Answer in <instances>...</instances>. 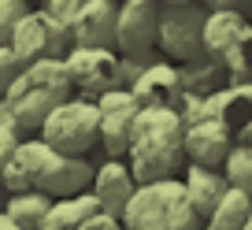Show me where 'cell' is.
I'll use <instances>...</instances> for the list:
<instances>
[{"instance_id": "cell-9", "label": "cell", "mask_w": 252, "mask_h": 230, "mask_svg": "<svg viewBox=\"0 0 252 230\" xmlns=\"http://www.w3.org/2000/svg\"><path fill=\"white\" fill-rule=\"evenodd\" d=\"M156 30H159L156 0H119V15H115V52L119 56L156 52Z\"/></svg>"}, {"instance_id": "cell-10", "label": "cell", "mask_w": 252, "mask_h": 230, "mask_svg": "<svg viewBox=\"0 0 252 230\" xmlns=\"http://www.w3.org/2000/svg\"><path fill=\"white\" fill-rule=\"evenodd\" d=\"M96 111H100V149L108 152V160H123L130 145V130L141 111L137 97L130 89H111L96 100Z\"/></svg>"}, {"instance_id": "cell-13", "label": "cell", "mask_w": 252, "mask_h": 230, "mask_svg": "<svg viewBox=\"0 0 252 230\" xmlns=\"http://www.w3.org/2000/svg\"><path fill=\"white\" fill-rule=\"evenodd\" d=\"M230 149H234V134L219 119H197L186 127V160L189 164L222 167Z\"/></svg>"}, {"instance_id": "cell-24", "label": "cell", "mask_w": 252, "mask_h": 230, "mask_svg": "<svg viewBox=\"0 0 252 230\" xmlns=\"http://www.w3.org/2000/svg\"><path fill=\"white\" fill-rule=\"evenodd\" d=\"M30 11V4L26 0H0V45H8L11 30H15V23Z\"/></svg>"}, {"instance_id": "cell-8", "label": "cell", "mask_w": 252, "mask_h": 230, "mask_svg": "<svg viewBox=\"0 0 252 230\" xmlns=\"http://www.w3.org/2000/svg\"><path fill=\"white\" fill-rule=\"evenodd\" d=\"M67 78H71V93L86 97V100H100L104 93L119 89V52L115 48H78L63 56Z\"/></svg>"}, {"instance_id": "cell-11", "label": "cell", "mask_w": 252, "mask_h": 230, "mask_svg": "<svg viewBox=\"0 0 252 230\" xmlns=\"http://www.w3.org/2000/svg\"><path fill=\"white\" fill-rule=\"evenodd\" d=\"M130 93L137 97L141 108H174L178 111L186 86H182V71L167 60H152L149 67H141L134 82H130Z\"/></svg>"}, {"instance_id": "cell-27", "label": "cell", "mask_w": 252, "mask_h": 230, "mask_svg": "<svg viewBox=\"0 0 252 230\" xmlns=\"http://www.w3.org/2000/svg\"><path fill=\"white\" fill-rule=\"evenodd\" d=\"M15 145H19V134H15V130H8V127H0V178H4V167H8Z\"/></svg>"}, {"instance_id": "cell-7", "label": "cell", "mask_w": 252, "mask_h": 230, "mask_svg": "<svg viewBox=\"0 0 252 230\" xmlns=\"http://www.w3.org/2000/svg\"><path fill=\"white\" fill-rule=\"evenodd\" d=\"M8 48L15 52L19 64L26 67V64H33V60H45V56L63 60V56L74 48V41H71V30H67V26L52 23L41 8H30L15 23V30H11V37H8Z\"/></svg>"}, {"instance_id": "cell-31", "label": "cell", "mask_w": 252, "mask_h": 230, "mask_svg": "<svg viewBox=\"0 0 252 230\" xmlns=\"http://www.w3.org/2000/svg\"><path fill=\"white\" fill-rule=\"evenodd\" d=\"M245 230H252V212H249V219H245Z\"/></svg>"}, {"instance_id": "cell-15", "label": "cell", "mask_w": 252, "mask_h": 230, "mask_svg": "<svg viewBox=\"0 0 252 230\" xmlns=\"http://www.w3.org/2000/svg\"><path fill=\"white\" fill-rule=\"evenodd\" d=\"M252 30V19L241 11H208L204 19V33H200V48L212 64L222 67V60L230 56V48Z\"/></svg>"}, {"instance_id": "cell-30", "label": "cell", "mask_w": 252, "mask_h": 230, "mask_svg": "<svg viewBox=\"0 0 252 230\" xmlns=\"http://www.w3.org/2000/svg\"><path fill=\"white\" fill-rule=\"evenodd\" d=\"M159 8H178V4H197V0H156Z\"/></svg>"}, {"instance_id": "cell-14", "label": "cell", "mask_w": 252, "mask_h": 230, "mask_svg": "<svg viewBox=\"0 0 252 230\" xmlns=\"http://www.w3.org/2000/svg\"><path fill=\"white\" fill-rule=\"evenodd\" d=\"M137 182L130 175L126 160H104L100 167H93V182H89V193L96 197L100 212H111V215H123L126 200L134 197Z\"/></svg>"}, {"instance_id": "cell-16", "label": "cell", "mask_w": 252, "mask_h": 230, "mask_svg": "<svg viewBox=\"0 0 252 230\" xmlns=\"http://www.w3.org/2000/svg\"><path fill=\"white\" fill-rule=\"evenodd\" d=\"M182 190H186V197H189V204H193V212H197L200 223H204L208 212L219 204V197L230 190V186H226V178H222L219 167L186 164V171H182Z\"/></svg>"}, {"instance_id": "cell-25", "label": "cell", "mask_w": 252, "mask_h": 230, "mask_svg": "<svg viewBox=\"0 0 252 230\" xmlns=\"http://www.w3.org/2000/svg\"><path fill=\"white\" fill-rule=\"evenodd\" d=\"M19 71H23V64L15 60V52L8 45H0V97L8 93V86L19 78Z\"/></svg>"}, {"instance_id": "cell-22", "label": "cell", "mask_w": 252, "mask_h": 230, "mask_svg": "<svg viewBox=\"0 0 252 230\" xmlns=\"http://www.w3.org/2000/svg\"><path fill=\"white\" fill-rule=\"evenodd\" d=\"M222 71H226L230 86H241V82H252V30L230 48V56L222 60Z\"/></svg>"}, {"instance_id": "cell-18", "label": "cell", "mask_w": 252, "mask_h": 230, "mask_svg": "<svg viewBox=\"0 0 252 230\" xmlns=\"http://www.w3.org/2000/svg\"><path fill=\"white\" fill-rule=\"evenodd\" d=\"M96 212H100V204H96V197L89 190L74 193V197H56L48 204L45 219H41V230H78Z\"/></svg>"}, {"instance_id": "cell-28", "label": "cell", "mask_w": 252, "mask_h": 230, "mask_svg": "<svg viewBox=\"0 0 252 230\" xmlns=\"http://www.w3.org/2000/svg\"><path fill=\"white\" fill-rule=\"evenodd\" d=\"M208 11H241V15H249L252 11V0H200Z\"/></svg>"}, {"instance_id": "cell-29", "label": "cell", "mask_w": 252, "mask_h": 230, "mask_svg": "<svg viewBox=\"0 0 252 230\" xmlns=\"http://www.w3.org/2000/svg\"><path fill=\"white\" fill-rule=\"evenodd\" d=\"M0 230H23V227H19V223H15V219H8V215L0 212Z\"/></svg>"}, {"instance_id": "cell-21", "label": "cell", "mask_w": 252, "mask_h": 230, "mask_svg": "<svg viewBox=\"0 0 252 230\" xmlns=\"http://www.w3.org/2000/svg\"><path fill=\"white\" fill-rule=\"evenodd\" d=\"M219 171H222V178H226L230 190H241V193L252 197V149L249 145L234 141V149L226 152V160H222Z\"/></svg>"}, {"instance_id": "cell-19", "label": "cell", "mask_w": 252, "mask_h": 230, "mask_svg": "<svg viewBox=\"0 0 252 230\" xmlns=\"http://www.w3.org/2000/svg\"><path fill=\"white\" fill-rule=\"evenodd\" d=\"M252 212V197L241 190H226L219 197V204L208 212V219L200 223V230H245V219Z\"/></svg>"}, {"instance_id": "cell-26", "label": "cell", "mask_w": 252, "mask_h": 230, "mask_svg": "<svg viewBox=\"0 0 252 230\" xmlns=\"http://www.w3.org/2000/svg\"><path fill=\"white\" fill-rule=\"evenodd\" d=\"M78 230H123V219L111 215V212H96V215H89Z\"/></svg>"}, {"instance_id": "cell-17", "label": "cell", "mask_w": 252, "mask_h": 230, "mask_svg": "<svg viewBox=\"0 0 252 230\" xmlns=\"http://www.w3.org/2000/svg\"><path fill=\"white\" fill-rule=\"evenodd\" d=\"M212 104H215V119L234 137L241 134L245 127H252V82L222 86L219 93H212Z\"/></svg>"}, {"instance_id": "cell-3", "label": "cell", "mask_w": 252, "mask_h": 230, "mask_svg": "<svg viewBox=\"0 0 252 230\" xmlns=\"http://www.w3.org/2000/svg\"><path fill=\"white\" fill-rule=\"evenodd\" d=\"M67 97H71V78H67L63 60L45 56V60L26 64L0 100L11 111V123H15L19 137H23L26 130H41V123L48 119V111L60 108Z\"/></svg>"}, {"instance_id": "cell-6", "label": "cell", "mask_w": 252, "mask_h": 230, "mask_svg": "<svg viewBox=\"0 0 252 230\" xmlns=\"http://www.w3.org/2000/svg\"><path fill=\"white\" fill-rule=\"evenodd\" d=\"M208 8L204 4H178V8H159V30H156V52H163L167 64L186 67L204 56L200 33H204Z\"/></svg>"}, {"instance_id": "cell-12", "label": "cell", "mask_w": 252, "mask_h": 230, "mask_svg": "<svg viewBox=\"0 0 252 230\" xmlns=\"http://www.w3.org/2000/svg\"><path fill=\"white\" fill-rule=\"evenodd\" d=\"M115 15L119 0H86L71 23V41L78 48H115Z\"/></svg>"}, {"instance_id": "cell-2", "label": "cell", "mask_w": 252, "mask_h": 230, "mask_svg": "<svg viewBox=\"0 0 252 230\" xmlns=\"http://www.w3.org/2000/svg\"><path fill=\"white\" fill-rule=\"evenodd\" d=\"M126 167L134 182L178 178L186 167V123L174 108H141L126 145Z\"/></svg>"}, {"instance_id": "cell-23", "label": "cell", "mask_w": 252, "mask_h": 230, "mask_svg": "<svg viewBox=\"0 0 252 230\" xmlns=\"http://www.w3.org/2000/svg\"><path fill=\"white\" fill-rule=\"evenodd\" d=\"M82 4H86V0H41V11H45L52 23H60V26L71 30V23L78 19Z\"/></svg>"}, {"instance_id": "cell-5", "label": "cell", "mask_w": 252, "mask_h": 230, "mask_svg": "<svg viewBox=\"0 0 252 230\" xmlns=\"http://www.w3.org/2000/svg\"><path fill=\"white\" fill-rule=\"evenodd\" d=\"M37 137L45 145H52L63 156H86L89 149L100 145V111L96 100L86 97H67L60 108L48 111V119L41 123Z\"/></svg>"}, {"instance_id": "cell-32", "label": "cell", "mask_w": 252, "mask_h": 230, "mask_svg": "<svg viewBox=\"0 0 252 230\" xmlns=\"http://www.w3.org/2000/svg\"><path fill=\"white\" fill-rule=\"evenodd\" d=\"M26 4H30V0H26Z\"/></svg>"}, {"instance_id": "cell-20", "label": "cell", "mask_w": 252, "mask_h": 230, "mask_svg": "<svg viewBox=\"0 0 252 230\" xmlns=\"http://www.w3.org/2000/svg\"><path fill=\"white\" fill-rule=\"evenodd\" d=\"M48 204H52V197H45L37 190H23V193H8V200H4L0 212L8 215V219H15L23 230H41V219H45Z\"/></svg>"}, {"instance_id": "cell-4", "label": "cell", "mask_w": 252, "mask_h": 230, "mask_svg": "<svg viewBox=\"0 0 252 230\" xmlns=\"http://www.w3.org/2000/svg\"><path fill=\"white\" fill-rule=\"evenodd\" d=\"M119 219L123 230H200V215L189 204L182 178L141 182Z\"/></svg>"}, {"instance_id": "cell-1", "label": "cell", "mask_w": 252, "mask_h": 230, "mask_svg": "<svg viewBox=\"0 0 252 230\" xmlns=\"http://www.w3.org/2000/svg\"><path fill=\"white\" fill-rule=\"evenodd\" d=\"M89 182H93V164H86V156H63L41 137H19L15 152L4 167L0 190H37L45 197H74V193L89 190Z\"/></svg>"}]
</instances>
